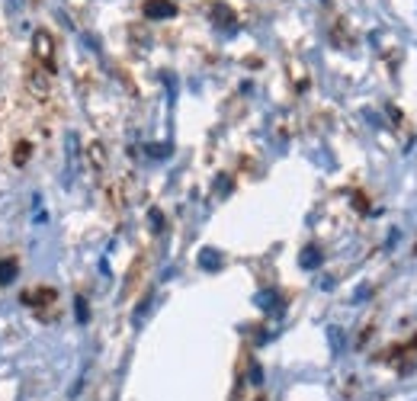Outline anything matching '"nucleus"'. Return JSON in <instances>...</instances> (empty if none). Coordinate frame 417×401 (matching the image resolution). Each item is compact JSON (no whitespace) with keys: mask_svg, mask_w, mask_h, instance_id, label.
<instances>
[{"mask_svg":"<svg viewBox=\"0 0 417 401\" xmlns=\"http://www.w3.org/2000/svg\"><path fill=\"white\" fill-rule=\"evenodd\" d=\"M199 263L206 267V270H216L218 263H222V257H218V254H212V250H206V254L199 257Z\"/></svg>","mask_w":417,"mask_h":401,"instance_id":"obj_5","label":"nucleus"},{"mask_svg":"<svg viewBox=\"0 0 417 401\" xmlns=\"http://www.w3.org/2000/svg\"><path fill=\"white\" fill-rule=\"evenodd\" d=\"M318 263H321V250L308 248L305 254H302V267H308V270H312V267H318Z\"/></svg>","mask_w":417,"mask_h":401,"instance_id":"obj_4","label":"nucleus"},{"mask_svg":"<svg viewBox=\"0 0 417 401\" xmlns=\"http://www.w3.org/2000/svg\"><path fill=\"white\" fill-rule=\"evenodd\" d=\"M151 154H154V158H164V154H167V145H151Z\"/></svg>","mask_w":417,"mask_h":401,"instance_id":"obj_8","label":"nucleus"},{"mask_svg":"<svg viewBox=\"0 0 417 401\" xmlns=\"http://www.w3.org/2000/svg\"><path fill=\"white\" fill-rule=\"evenodd\" d=\"M33 45H35V58H39L42 68L55 71V42H52V35L45 33V29H39V33L33 35Z\"/></svg>","mask_w":417,"mask_h":401,"instance_id":"obj_1","label":"nucleus"},{"mask_svg":"<svg viewBox=\"0 0 417 401\" xmlns=\"http://www.w3.org/2000/svg\"><path fill=\"white\" fill-rule=\"evenodd\" d=\"M74 308H77V321H87V302H83V298H77Z\"/></svg>","mask_w":417,"mask_h":401,"instance_id":"obj_6","label":"nucleus"},{"mask_svg":"<svg viewBox=\"0 0 417 401\" xmlns=\"http://www.w3.org/2000/svg\"><path fill=\"white\" fill-rule=\"evenodd\" d=\"M145 13L151 16V20H167V16L177 13V7H174V4H167V0H148Z\"/></svg>","mask_w":417,"mask_h":401,"instance_id":"obj_2","label":"nucleus"},{"mask_svg":"<svg viewBox=\"0 0 417 401\" xmlns=\"http://www.w3.org/2000/svg\"><path fill=\"white\" fill-rule=\"evenodd\" d=\"M29 158V145H20V151H16V164H26Z\"/></svg>","mask_w":417,"mask_h":401,"instance_id":"obj_7","label":"nucleus"},{"mask_svg":"<svg viewBox=\"0 0 417 401\" xmlns=\"http://www.w3.org/2000/svg\"><path fill=\"white\" fill-rule=\"evenodd\" d=\"M13 277H16V260L13 257H4V260H0V286L13 283Z\"/></svg>","mask_w":417,"mask_h":401,"instance_id":"obj_3","label":"nucleus"}]
</instances>
